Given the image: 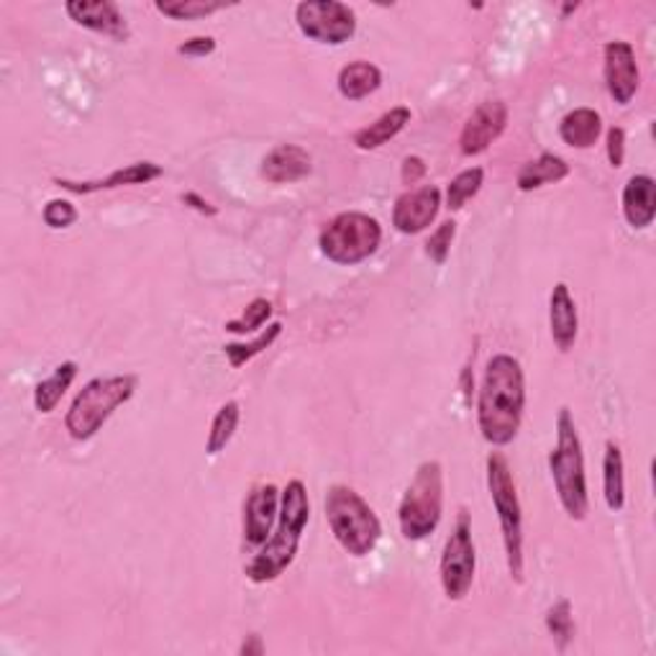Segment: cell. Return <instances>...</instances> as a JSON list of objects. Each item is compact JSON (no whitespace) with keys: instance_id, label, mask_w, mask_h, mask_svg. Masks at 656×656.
<instances>
[{"instance_id":"cell-1","label":"cell","mask_w":656,"mask_h":656,"mask_svg":"<svg viewBox=\"0 0 656 656\" xmlns=\"http://www.w3.org/2000/svg\"><path fill=\"white\" fill-rule=\"evenodd\" d=\"M526 408L523 367L510 354H495L487 361L480 388L477 424L482 439L493 447H508L518 436Z\"/></svg>"},{"instance_id":"cell-2","label":"cell","mask_w":656,"mask_h":656,"mask_svg":"<svg viewBox=\"0 0 656 656\" xmlns=\"http://www.w3.org/2000/svg\"><path fill=\"white\" fill-rule=\"evenodd\" d=\"M308 518H311V503L308 490L300 480H290L283 490L280 516H277L275 537L267 539L262 552L246 564V577L256 585L273 583L290 567L298 554L300 537H303Z\"/></svg>"},{"instance_id":"cell-3","label":"cell","mask_w":656,"mask_h":656,"mask_svg":"<svg viewBox=\"0 0 656 656\" xmlns=\"http://www.w3.org/2000/svg\"><path fill=\"white\" fill-rule=\"evenodd\" d=\"M549 470H552L556 495L567 516L572 520H585L590 513V495H587L583 441H579L569 408H562L556 418V447L549 454Z\"/></svg>"},{"instance_id":"cell-4","label":"cell","mask_w":656,"mask_h":656,"mask_svg":"<svg viewBox=\"0 0 656 656\" xmlns=\"http://www.w3.org/2000/svg\"><path fill=\"white\" fill-rule=\"evenodd\" d=\"M137 390V377L134 375H111L95 377L82 388L65 416V428L74 441H88L101 431L113 413L120 405L131 401Z\"/></svg>"},{"instance_id":"cell-5","label":"cell","mask_w":656,"mask_h":656,"mask_svg":"<svg viewBox=\"0 0 656 656\" xmlns=\"http://www.w3.org/2000/svg\"><path fill=\"white\" fill-rule=\"evenodd\" d=\"M326 520L329 529L346 554L361 556L372 554L382 537V523L377 513L357 490L334 485L326 493Z\"/></svg>"},{"instance_id":"cell-6","label":"cell","mask_w":656,"mask_h":656,"mask_svg":"<svg viewBox=\"0 0 656 656\" xmlns=\"http://www.w3.org/2000/svg\"><path fill=\"white\" fill-rule=\"evenodd\" d=\"M487 487L497 510V520H500L510 577L516 583H523V513H520L516 480H513L508 459L497 451L487 457Z\"/></svg>"},{"instance_id":"cell-7","label":"cell","mask_w":656,"mask_h":656,"mask_svg":"<svg viewBox=\"0 0 656 656\" xmlns=\"http://www.w3.org/2000/svg\"><path fill=\"white\" fill-rule=\"evenodd\" d=\"M444 516V470L439 462H424L418 467L416 477L405 490L401 508H398V523L401 533L408 541L428 539L439 529Z\"/></svg>"},{"instance_id":"cell-8","label":"cell","mask_w":656,"mask_h":656,"mask_svg":"<svg viewBox=\"0 0 656 656\" xmlns=\"http://www.w3.org/2000/svg\"><path fill=\"white\" fill-rule=\"evenodd\" d=\"M382 244V226L377 218L359 214V210H346L326 223L321 231L319 246L326 260L336 265H359L372 256Z\"/></svg>"},{"instance_id":"cell-9","label":"cell","mask_w":656,"mask_h":656,"mask_svg":"<svg viewBox=\"0 0 656 656\" xmlns=\"http://www.w3.org/2000/svg\"><path fill=\"white\" fill-rule=\"evenodd\" d=\"M474 569H477V552L472 541L470 513L459 510L457 526L441 554V585L449 600L467 598L474 583Z\"/></svg>"},{"instance_id":"cell-10","label":"cell","mask_w":656,"mask_h":656,"mask_svg":"<svg viewBox=\"0 0 656 656\" xmlns=\"http://www.w3.org/2000/svg\"><path fill=\"white\" fill-rule=\"evenodd\" d=\"M296 21L308 39L329 44V47L349 42L354 32H357V16H354L349 5L338 3V0H306V3H298Z\"/></svg>"},{"instance_id":"cell-11","label":"cell","mask_w":656,"mask_h":656,"mask_svg":"<svg viewBox=\"0 0 656 656\" xmlns=\"http://www.w3.org/2000/svg\"><path fill=\"white\" fill-rule=\"evenodd\" d=\"M602 59H606V85L610 97L618 105H629L638 93L641 72L636 65V51L629 42H608L602 49Z\"/></svg>"},{"instance_id":"cell-12","label":"cell","mask_w":656,"mask_h":656,"mask_svg":"<svg viewBox=\"0 0 656 656\" xmlns=\"http://www.w3.org/2000/svg\"><path fill=\"white\" fill-rule=\"evenodd\" d=\"M505 126H508V105L500 101L482 103L480 108L467 118L462 134H459V152L464 157L487 152L490 145L503 137Z\"/></svg>"},{"instance_id":"cell-13","label":"cell","mask_w":656,"mask_h":656,"mask_svg":"<svg viewBox=\"0 0 656 656\" xmlns=\"http://www.w3.org/2000/svg\"><path fill=\"white\" fill-rule=\"evenodd\" d=\"M280 516V490L273 482L256 485L244 503V539L249 546H265Z\"/></svg>"},{"instance_id":"cell-14","label":"cell","mask_w":656,"mask_h":656,"mask_svg":"<svg viewBox=\"0 0 656 656\" xmlns=\"http://www.w3.org/2000/svg\"><path fill=\"white\" fill-rule=\"evenodd\" d=\"M439 208H441L439 187L424 185L418 187V191L403 193L401 198L395 200V208H392V226H395L401 233H405V237H413V233L426 231L428 226L434 223V218L439 216Z\"/></svg>"},{"instance_id":"cell-15","label":"cell","mask_w":656,"mask_h":656,"mask_svg":"<svg viewBox=\"0 0 656 656\" xmlns=\"http://www.w3.org/2000/svg\"><path fill=\"white\" fill-rule=\"evenodd\" d=\"M65 9L74 24H80L82 28L111 36V39L116 42L128 39V24L124 13H120L118 5L111 3V0H70Z\"/></svg>"},{"instance_id":"cell-16","label":"cell","mask_w":656,"mask_h":656,"mask_svg":"<svg viewBox=\"0 0 656 656\" xmlns=\"http://www.w3.org/2000/svg\"><path fill=\"white\" fill-rule=\"evenodd\" d=\"M162 175H164V170L160 168V164L134 162V164H128V168L111 172V175L103 180L72 183V180L55 177V185L62 187V191H67V193H74V195H90V193H101V191H116V187H128V185H147Z\"/></svg>"},{"instance_id":"cell-17","label":"cell","mask_w":656,"mask_h":656,"mask_svg":"<svg viewBox=\"0 0 656 656\" xmlns=\"http://www.w3.org/2000/svg\"><path fill=\"white\" fill-rule=\"evenodd\" d=\"M549 331H552V338L560 352H569L577 342L579 315L567 283H556L552 296H549Z\"/></svg>"},{"instance_id":"cell-18","label":"cell","mask_w":656,"mask_h":656,"mask_svg":"<svg viewBox=\"0 0 656 656\" xmlns=\"http://www.w3.org/2000/svg\"><path fill=\"white\" fill-rule=\"evenodd\" d=\"M313 160L303 147L280 145L262 160V177L273 185H290L311 175Z\"/></svg>"},{"instance_id":"cell-19","label":"cell","mask_w":656,"mask_h":656,"mask_svg":"<svg viewBox=\"0 0 656 656\" xmlns=\"http://www.w3.org/2000/svg\"><path fill=\"white\" fill-rule=\"evenodd\" d=\"M623 216L633 229H648L656 216V183L648 175H633L623 187Z\"/></svg>"},{"instance_id":"cell-20","label":"cell","mask_w":656,"mask_h":656,"mask_svg":"<svg viewBox=\"0 0 656 656\" xmlns=\"http://www.w3.org/2000/svg\"><path fill=\"white\" fill-rule=\"evenodd\" d=\"M408 124H411V108L398 105V108H390L388 113H382L375 124L359 128V131L354 134V145H357L361 152H372V149H380L388 145L390 139H395Z\"/></svg>"},{"instance_id":"cell-21","label":"cell","mask_w":656,"mask_h":656,"mask_svg":"<svg viewBox=\"0 0 656 656\" xmlns=\"http://www.w3.org/2000/svg\"><path fill=\"white\" fill-rule=\"evenodd\" d=\"M602 134V118L598 111L592 108H575L562 118L560 137L567 147L575 149H590L598 145Z\"/></svg>"},{"instance_id":"cell-22","label":"cell","mask_w":656,"mask_h":656,"mask_svg":"<svg viewBox=\"0 0 656 656\" xmlns=\"http://www.w3.org/2000/svg\"><path fill=\"white\" fill-rule=\"evenodd\" d=\"M569 175V164L556 157L552 152H544L537 160H531L529 164H523V170L518 172V191L520 193H531L539 191V187L552 185V183H562L564 177Z\"/></svg>"},{"instance_id":"cell-23","label":"cell","mask_w":656,"mask_h":656,"mask_svg":"<svg viewBox=\"0 0 656 656\" xmlns=\"http://www.w3.org/2000/svg\"><path fill=\"white\" fill-rule=\"evenodd\" d=\"M382 85V72L380 67L372 62H365V59H357V62L346 65L342 72H338V93L349 101H361V97L372 95L375 90H380Z\"/></svg>"},{"instance_id":"cell-24","label":"cell","mask_w":656,"mask_h":656,"mask_svg":"<svg viewBox=\"0 0 656 656\" xmlns=\"http://www.w3.org/2000/svg\"><path fill=\"white\" fill-rule=\"evenodd\" d=\"M74 377H78V365L74 361H62L47 380L36 384L34 390V405L39 413H51L62 401V395L70 390Z\"/></svg>"},{"instance_id":"cell-25","label":"cell","mask_w":656,"mask_h":656,"mask_svg":"<svg viewBox=\"0 0 656 656\" xmlns=\"http://www.w3.org/2000/svg\"><path fill=\"white\" fill-rule=\"evenodd\" d=\"M602 490L610 510H623L625 505V480H623V454L615 441L606 444V459H602Z\"/></svg>"},{"instance_id":"cell-26","label":"cell","mask_w":656,"mask_h":656,"mask_svg":"<svg viewBox=\"0 0 656 656\" xmlns=\"http://www.w3.org/2000/svg\"><path fill=\"white\" fill-rule=\"evenodd\" d=\"M239 421H241V405L237 401L223 403L221 408H218L206 441L208 457H218L226 447H229V441L233 439V434H237L239 428Z\"/></svg>"},{"instance_id":"cell-27","label":"cell","mask_w":656,"mask_h":656,"mask_svg":"<svg viewBox=\"0 0 656 656\" xmlns=\"http://www.w3.org/2000/svg\"><path fill=\"white\" fill-rule=\"evenodd\" d=\"M231 5L237 3H226V0H157V11L175 21L206 19L210 13L231 9Z\"/></svg>"},{"instance_id":"cell-28","label":"cell","mask_w":656,"mask_h":656,"mask_svg":"<svg viewBox=\"0 0 656 656\" xmlns=\"http://www.w3.org/2000/svg\"><path fill=\"white\" fill-rule=\"evenodd\" d=\"M280 334H283V323L280 321L269 323V326L265 331H262L260 336L252 338V342H249V344L246 342L244 344H226L223 346L226 359H229V365L233 369L244 367L246 361H252L254 357H260L262 352L269 349V346H273L277 342V338H280Z\"/></svg>"},{"instance_id":"cell-29","label":"cell","mask_w":656,"mask_h":656,"mask_svg":"<svg viewBox=\"0 0 656 656\" xmlns=\"http://www.w3.org/2000/svg\"><path fill=\"white\" fill-rule=\"evenodd\" d=\"M482 183H485V170L482 168H470L451 180L447 187V208L449 210H462L467 200H472L480 193Z\"/></svg>"},{"instance_id":"cell-30","label":"cell","mask_w":656,"mask_h":656,"mask_svg":"<svg viewBox=\"0 0 656 656\" xmlns=\"http://www.w3.org/2000/svg\"><path fill=\"white\" fill-rule=\"evenodd\" d=\"M269 315H273V303H269L267 298H254L252 303L246 306V311L241 313L239 319L226 321L223 329L229 331V334L246 336V334H254L256 329L265 326V323L269 321Z\"/></svg>"},{"instance_id":"cell-31","label":"cell","mask_w":656,"mask_h":656,"mask_svg":"<svg viewBox=\"0 0 656 656\" xmlns=\"http://www.w3.org/2000/svg\"><path fill=\"white\" fill-rule=\"evenodd\" d=\"M546 629L556 641V648L564 652L569 646V641L575 638V623H572V606L569 600H560L556 606L549 608L546 613Z\"/></svg>"},{"instance_id":"cell-32","label":"cell","mask_w":656,"mask_h":656,"mask_svg":"<svg viewBox=\"0 0 656 656\" xmlns=\"http://www.w3.org/2000/svg\"><path fill=\"white\" fill-rule=\"evenodd\" d=\"M457 237V223L454 221H444L439 229L431 233V239L426 241V254L431 256L436 265H444L447 256L451 252V241Z\"/></svg>"},{"instance_id":"cell-33","label":"cell","mask_w":656,"mask_h":656,"mask_svg":"<svg viewBox=\"0 0 656 656\" xmlns=\"http://www.w3.org/2000/svg\"><path fill=\"white\" fill-rule=\"evenodd\" d=\"M42 216H44V223H47L49 229H70V226L78 221V208H74L70 200L55 198L44 206Z\"/></svg>"},{"instance_id":"cell-34","label":"cell","mask_w":656,"mask_h":656,"mask_svg":"<svg viewBox=\"0 0 656 656\" xmlns=\"http://www.w3.org/2000/svg\"><path fill=\"white\" fill-rule=\"evenodd\" d=\"M608 160L610 168H623L625 160V131L621 126H613L608 131Z\"/></svg>"},{"instance_id":"cell-35","label":"cell","mask_w":656,"mask_h":656,"mask_svg":"<svg viewBox=\"0 0 656 656\" xmlns=\"http://www.w3.org/2000/svg\"><path fill=\"white\" fill-rule=\"evenodd\" d=\"M216 51V39L214 36H193V39H187L185 44H180L177 55L185 57H208Z\"/></svg>"},{"instance_id":"cell-36","label":"cell","mask_w":656,"mask_h":656,"mask_svg":"<svg viewBox=\"0 0 656 656\" xmlns=\"http://www.w3.org/2000/svg\"><path fill=\"white\" fill-rule=\"evenodd\" d=\"M426 162L421 160V157H405L403 160V170H401V177H403V183L405 185H416L418 180H424V175H426Z\"/></svg>"},{"instance_id":"cell-37","label":"cell","mask_w":656,"mask_h":656,"mask_svg":"<svg viewBox=\"0 0 656 656\" xmlns=\"http://www.w3.org/2000/svg\"><path fill=\"white\" fill-rule=\"evenodd\" d=\"M183 203H185V206H191L193 210H198V214H203V216H216L218 214V208L210 206L208 200H203L198 193H185Z\"/></svg>"},{"instance_id":"cell-38","label":"cell","mask_w":656,"mask_h":656,"mask_svg":"<svg viewBox=\"0 0 656 656\" xmlns=\"http://www.w3.org/2000/svg\"><path fill=\"white\" fill-rule=\"evenodd\" d=\"M239 654L241 656H260V654H265V646H262V638L256 636V633H252V636H249L244 644H241V648H239Z\"/></svg>"}]
</instances>
